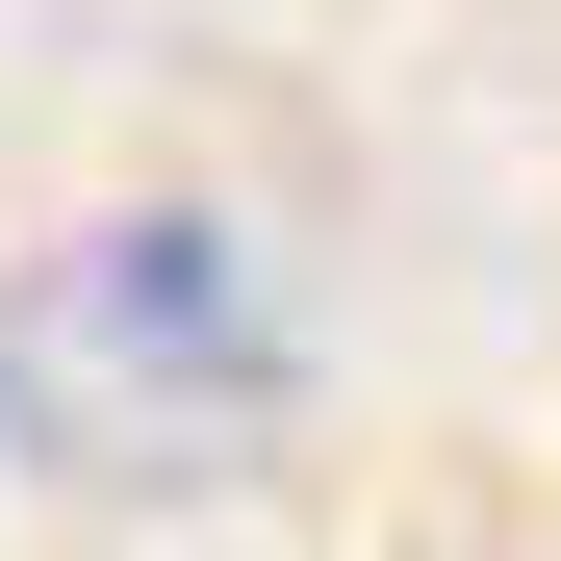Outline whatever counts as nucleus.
I'll return each mask as SVG.
<instances>
[{"label": "nucleus", "instance_id": "1", "mask_svg": "<svg viewBox=\"0 0 561 561\" xmlns=\"http://www.w3.org/2000/svg\"><path fill=\"white\" fill-rule=\"evenodd\" d=\"M0 409L51 459H103V485H205V459L280 434V280L230 205H128L77 230L26 307H0Z\"/></svg>", "mask_w": 561, "mask_h": 561}]
</instances>
